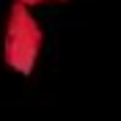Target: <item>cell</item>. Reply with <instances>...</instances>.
<instances>
[{"instance_id":"obj_1","label":"cell","mask_w":121,"mask_h":121,"mask_svg":"<svg viewBox=\"0 0 121 121\" xmlns=\"http://www.w3.org/2000/svg\"><path fill=\"white\" fill-rule=\"evenodd\" d=\"M44 47V30L39 25L28 6L14 3L6 17V33H3V60L17 74H33Z\"/></svg>"},{"instance_id":"obj_2","label":"cell","mask_w":121,"mask_h":121,"mask_svg":"<svg viewBox=\"0 0 121 121\" xmlns=\"http://www.w3.org/2000/svg\"><path fill=\"white\" fill-rule=\"evenodd\" d=\"M17 3H22V6L33 8V6H47V3H66V0H17Z\"/></svg>"}]
</instances>
